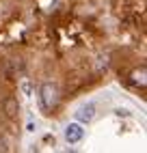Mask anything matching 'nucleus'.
<instances>
[{
  "label": "nucleus",
  "mask_w": 147,
  "mask_h": 153,
  "mask_svg": "<svg viewBox=\"0 0 147 153\" xmlns=\"http://www.w3.org/2000/svg\"><path fill=\"white\" fill-rule=\"evenodd\" d=\"M39 104H41V110L44 112H52L58 106V88H56V84H52V82L41 84V88H39Z\"/></svg>",
  "instance_id": "1"
},
{
  "label": "nucleus",
  "mask_w": 147,
  "mask_h": 153,
  "mask_svg": "<svg viewBox=\"0 0 147 153\" xmlns=\"http://www.w3.org/2000/svg\"><path fill=\"white\" fill-rule=\"evenodd\" d=\"M82 136H85V129H82L80 123H69V125L65 127V138H67L69 145H76V142H80Z\"/></svg>",
  "instance_id": "2"
},
{
  "label": "nucleus",
  "mask_w": 147,
  "mask_h": 153,
  "mask_svg": "<svg viewBox=\"0 0 147 153\" xmlns=\"http://www.w3.org/2000/svg\"><path fill=\"white\" fill-rule=\"evenodd\" d=\"M93 117H95V106H93V104L82 106V108H78V112H76V119L80 121V123H89Z\"/></svg>",
  "instance_id": "3"
},
{
  "label": "nucleus",
  "mask_w": 147,
  "mask_h": 153,
  "mask_svg": "<svg viewBox=\"0 0 147 153\" xmlns=\"http://www.w3.org/2000/svg\"><path fill=\"white\" fill-rule=\"evenodd\" d=\"M145 76H147V71H145V67H141V69H136V71H132V84L134 86H141V88H145V84H147V80H145Z\"/></svg>",
  "instance_id": "4"
},
{
  "label": "nucleus",
  "mask_w": 147,
  "mask_h": 153,
  "mask_svg": "<svg viewBox=\"0 0 147 153\" xmlns=\"http://www.w3.org/2000/svg\"><path fill=\"white\" fill-rule=\"evenodd\" d=\"M4 110H7L9 117H15V112H17V101H15V99H7V101H4Z\"/></svg>",
  "instance_id": "5"
}]
</instances>
